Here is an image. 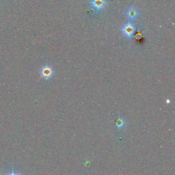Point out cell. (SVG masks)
Returning a JSON list of instances; mask_svg holds the SVG:
<instances>
[{
    "label": "cell",
    "mask_w": 175,
    "mask_h": 175,
    "mask_svg": "<svg viewBox=\"0 0 175 175\" xmlns=\"http://www.w3.org/2000/svg\"><path fill=\"white\" fill-rule=\"evenodd\" d=\"M90 5L94 11L100 12L105 9L108 4L105 0H91Z\"/></svg>",
    "instance_id": "obj_1"
},
{
    "label": "cell",
    "mask_w": 175,
    "mask_h": 175,
    "mask_svg": "<svg viewBox=\"0 0 175 175\" xmlns=\"http://www.w3.org/2000/svg\"><path fill=\"white\" fill-rule=\"evenodd\" d=\"M39 73H40V76L43 78V79L45 80H49L53 76L54 72L51 66H48V65H45V66L41 68Z\"/></svg>",
    "instance_id": "obj_2"
},
{
    "label": "cell",
    "mask_w": 175,
    "mask_h": 175,
    "mask_svg": "<svg viewBox=\"0 0 175 175\" xmlns=\"http://www.w3.org/2000/svg\"><path fill=\"white\" fill-rule=\"evenodd\" d=\"M135 32V28L132 23H127L122 28V32L125 37L127 38H131L134 36Z\"/></svg>",
    "instance_id": "obj_3"
},
{
    "label": "cell",
    "mask_w": 175,
    "mask_h": 175,
    "mask_svg": "<svg viewBox=\"0 0 175 175\" xmlns=\"http://www.w3.org/2000/svg\"><path fill=\"white\" fill-rule=\"evenodd\" d=\"M126 16L128 19H129L130 20L136 19L138 16V10L133 7L129 8L126 11Z\"/></svg>",
    "instance_id": "obj_4"
},
{
    "label": "cell",
    "mask_w": 175,
    "mask_h": 175,
    "mask_svg": "<svg viewBox=\"0 0 175 175\" xmlns=\"http://www.w3.org/2000/svg\"><path fill=\"white\" fill-rule=\"evenodd\" d=\"M127 125V122L125 121L123 118H122L121 116H118V118L116 119V128L118 131H121L123 128L125 127Z\"/></svg>",
    "instance_id": "obj_5"
},
{
    "label": "cell",
    "mask_w": 175,
    "mask_h": 175,
    "mask_svg": "<svg viewBox=\"0 0 175 175\" xmlns=\"http://www.w3.org/2000/svg\"><path fill=\"white\" fill-rule=\"evenodd\" d=\"M4 175H21V172H16L15 170H13V168H12L11 171L10 172H7V173H6Z\"/></svg>",
    "instance_id": "obj_6"
},
{
    "label": "cell",
    "mask_w": 175,
    "mask_h": 175,
    "mask_svg": "<svg viewBox=\"0 0 175 175\" xmlns=\"http://www.w3.org/2000/svg\"><path fill=\"white\" fill-rule=\"evenodd\" d=\"M170 101H169V100H167V103H170Z\"/></svg>",
    "instance_id": "obj_7"
}]
</instances>
